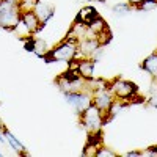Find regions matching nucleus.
Segmentation results:
<instances>
[{
  "instance_id": "1",
  "label": "nucleus",
  "mask_w": 157,
  "mask_h": 157,
  "mask_svg": "<svg viewBox=\"0 0 157 157\" xmlns=\"http://www.w3.org/2000/svg\"><path fill=\"white\" fill-rule=\"evenodd\" d=\"M78 57V41L74 36H68L66 39H63L60 44H57L54 49H50L47 57L44 60L47 61H66L72 63Z\"/></svg>"
},
{
  "instance_id": "2",
  "label": "nucleus",
  "mask_w": 157,
  "mask_h": 157,
  "mask_svg": "<svg viewBox=\"0 0 157 157\" xmlns=\"http://www.w3.org/2000/svg\"><path fill=\"white\" fill-rule=\"evenodd\" d=\"M22 11L17 0H0V29L13 32L21 22Z\"/></svg>"
},
{
  "instance_id": "3",
  "label": "nucleus",
  "mask_w": 157,
  "mask_h": 157,
  "mask_svg": "<svg viewBox=\"0 0 157 157\" xmlns=\"http://www.w3.org/2000/svg\"><path fill=\"white\" fill-rule=\"evenodd\" d=\"M107 88L115 99L124 101V102H130L138 94V86L134 82L126 80V78H115L107 85Z\"/></svg>"
},
{
  "instance_id": "4",
  "label": "nucleus",
  "mask_w": 157,
  "mask_h": 157,
  "mask_svg": "<svg viewBox=\"0 0 157 157\" xmlns=\"http://www.w3.org/2000/svg\"><path fill=\"white\" fill-rule=\"evenodd\" d=\"M78 118H80V124L83 126V129L88 134L101 132L102 126L105 124V115H104L94 104H91L82 115H78Z\"/></svg>"
},
{
  "instance_id": "5",
  "label": "nucleus",
  "mask_w": 157,
  "mask_h": 157,
  "mask_svg": "<svg viewBox=\"0 0 157 157\" xmlns=\"http://www.w3.org/2000/svg\"><path fill=\"white\" fill-rule=\"evenodd\" d=\"M63 98L77 115H82L93 104V91L90 93L88 88L78 91H66V93H63Z\"/></svg>"
},
{
  "instance_id": "6",
  "label": "nucleus",
  "mask_w": 157,
  "mask_h": 157,
  "mask_svg": "<svg viewBox=\"0 0 157 157\" xmlns=\"http://www.w3.org/2000/svg\"><path fill=\"white\" fill-rule=\"evenodd\" d=\"M86 80L78 75V72L74 69H69L68 72L61 74L60 77H57V86L63 91V93H66V91H78V90H85L86 85H85Z\"/></svg>"
},
{
  "instance_id": "7",
  "label": "nucleus",
  "mask_w": 157,
  "mask_h": 157,
  "mask_svg": "<svg viewBox=\"0 0 157 157\" xmlns=\"http://www.w3.org/2000/svg\"><path fill=\"white\" fill-rule=\"evenodd\" d=\"M113 102H115V98L105 85H101L99 88L93 90V104L105 115V123H107V113H109Z\"/></svg>"
},
{
  "instance_id": "8",
  "label": "nucleus",
  "mask_w": 157,
  "mask_h": 157,
  "mask_svg": "<svg viewBox=\"0 0 157 157\" xmlns=\"http://www.w3.org/2000/svg\"><path fill=\"white\" fill-rule=\"evenodd\" d=\"M19 25H22V27H24L27 38L39 33V32L43 30V27H44V25L41 24V21L38 19V16L35 14V11H24L22 14H21Z\"/></svg>"
},
{
  "instance_id": "9",
  "label": "nucleus",
  "mask_w": 157,
  "mask_h": 157,
  "mask_svg": "<svg viewBox=\"0 0 157 157\" xmlns=\"http://www.w3.org/2000/svg\"><path fill=\"white\" fill-rule=\"evenodd\" d=\"M24 49L29 50V52H33L35 55L41 57V58H46L47 54L50 52V47L47 46V43L44 41V39L43 38H36L35 35L24 39Z\"/></svg>"
},
{
  "instance_id": "10",
  "label": "nucleus",
  "mask_w": 157,
  "mask_h": 157,
  "mask_svg": "<svg viewBox=\"0 0 157 157\" xmlns=\"http://www.w3.org/2000/svg\"><path fill=\"white\" fill-rule=\"evenodd\" d=\"M101 47H102V44L96 36H86L78 41V54L83 58H93V55Z\"/></svg>"
},
{
  "instance_id": "11",
  "label": "nucleus",
  "mask_w": 157,
  "mask_h": 157,
  "mask_svg": "<svg viewBox=\"0 0 157 157\" xmlns=\"http://www.w3.org/2000/svg\"><path fill=\"white\" fill-rule=\"evenodd\" d=\"M94 66H96V61L93 58H82V60H77L75 71L83 80L91 82L94 78Z\"/></svg>"
},
{
  "instance_id": "12",
  "label": "nucleus",
  "mask_w": 157,
  "mask_h": 157,
  "mask_svg": "<svg viewBox=\"0 0 157 157\" xmlns=\"http://www.w3.org/2000/svg\"><path fill=\"white\" fill-rule=\"evenodd\" d=\"M98 19H101L98 10H96L94 6H85V8L80 10V13H78V16H77L75 21L82 22V24H85V25H91L93 22H96Z\"/></svg>"
},
{
  "instance_id": "13",
  "label": "nucleus",
  "mask_w": 157,
  "mask_h": 157,
  "mask_svg": "<svg viewBox=\"0 0 157 157\" xmlns=\"http://www.w3.org/2000/svg\"><path fill=\"white\" fill-rule=\"evenodd\" d=\"M35 14L38 16V19L41 21L43 25H46L52 17H54L55 10H54V6H50V5H47V3L39 2V3L36 5V8H35Z\"/></svg>"
},
{
  "instance_id": "14",
  "label": "nucleus",
  "mask_w": 157,
  "mask_h": 157,
  "mask_svg": "<svg viewBox=\"0 0 157 157\" xmlns=\"http://www.w3.org/2000/svg\"><path fill=\"white\" fill-rule=\"evenodd\" d=\"M141 69L146 71V72L154 78V80L157 82V52L148 55L145 60L141 61Z\"/></svg>"
},
{
  "instance_id": "15",
  "label": "nucleus",
  "mask_w": 157,
  "mask_h": 157,
  "mask_svg": "<svg viewBox=\"0 0 157 157\" xmlns=\"http://www.w3.org/2000/svg\"><path fill=\"white\" fill-rule=\"evenodd\" d=\"M3 135H5V140L8 141V145L11 146V149H14V151H16L17 154H21V155H27L24 145L16 138V135H13V132H10L6 127H3Z\"/></svg>"
},
{
  "instance_id": "16",
  "label": "nucleus",
  "mask_w": 157,
  "mask_h": 157,
  "mask_svg": "<svg viewBox=\"0 0 157 157\" xmlns=\"http://www.w3.org/2000/svg\"><path fill=\"white\" fill-rule=\"evenodd\" d=\"M130 11H132V5L126 3V2H120V3L113 5V8H112V13L116 17H124V16L129 14Z\"/></svg>"
},
{
  "instance_id": "17",
  "label": "nucleus",
  "mask_w": 157,
  "mask_h": 157,
  "mask_svg": "<svg viewBox=\"0 0 157 157\" xmlns=\"http://www.w3.org/2000/svg\"><path fill=\"white\" fill-rule=\"evenodd\" d=\"M41 2V0H17V3H19V8L21 11H35L36 5Z\"/></svg>"
},
{
  "instance_id": "18",
  "label": "nucleus",
  "mask_w": 157,
  "mask_h": 157,
  "mask_svg": "<svg viewBox=\"0 0 157 157\" xmlns=\"http://www.w3.org/2000/svg\"><path fill=\"white\" fill-rule=\"evenodd\" d=\"M157 6V0H143L140 5H137L135 8L138 11H151Z\"/></svg>"
},
{
  "instance_id": "19",
  "label": "nucleus",
  "mask_w": 157,
  "mask_h": 157,
  "mask_svg": "<svg viewBox=\"0 0 157 157\" xmlns=\"http://www.w3.org/2000/svg\"><path fill=\"white\" fill-rule=\"evenodd\" d=\"M96 157H116V152L110 151V149L105 148V146H101V148L96 151Z\"/></svg>"
},
{
  "instance_id": "20",
  "label": "nucleus",
  "mask_w": 157,
  "mask_h": 157,
  "mask_svg": "<svg viewBox=\"0 0 157 157\" xmlns=\"http://www.w3.org/2000/svg\"><path fill=\"white\" fill-rule=\"evenodd\" d=\"M141 155H157V146H149L148 149L141 151Z\"/></svg>"
},
{
  "instance_id": "21",
  "label": "nucleus",
  "mask_w": 157,
  "mask_h": 157,
  "mask_svg": "<svg viewBox=\"0 0 157 157\" xmlns=\"http://www.w3.org/2000/svg\"><path fill=\"white\" fill-rule=\"evenodd\" d=\"M124 155H126V157H140V155H141V151H129V152H126Z\"/></svg>"
},
{
  "instance_id": "22",
  "label": "nucleus",
  "mask_w": 157,
  "mask_h": 157,
  "mask_svg": "<svg viewBox=\"0 0 157 157\" xmlns=\"http://www.w3.org/2000/svg\"><path fill=\"white\" fill-rule=\"evenodd\" d=\"M127 2L132 5V6H137V5H140V3L143 2V0H127Z\"/></svg>"
},
{
  "instance_id": "23",
  "label": "nucleus",
  "mask_w": 157,
  "mask_h": 157,
  "mask_svg": "<svg viewBox=\"0 0 157 157\" xmlns=\"http://www.w3.org/2000/svg\"><path fill=\"white\" fill-rule=\"evenodd\" d=\"M5 141H6V140H5V135H3V132H2V130H0V143L3 145Z\"/></svg>"
},
{
  "instance_id": "24",
  "label": "nucleus",
  "mask_w": 157,
  "mask_h": 157,
  "mask_svg": "<svg viewBox=\"0 0 157 157\" xmlns=\"http://www.w3.org/2000/svg\"><path fill=\"white\" fill-rule=\"evenodd\" d=\"M2 155H3V154H2V152H0V157H2Z\"/></svg>"
}]
</instances>
